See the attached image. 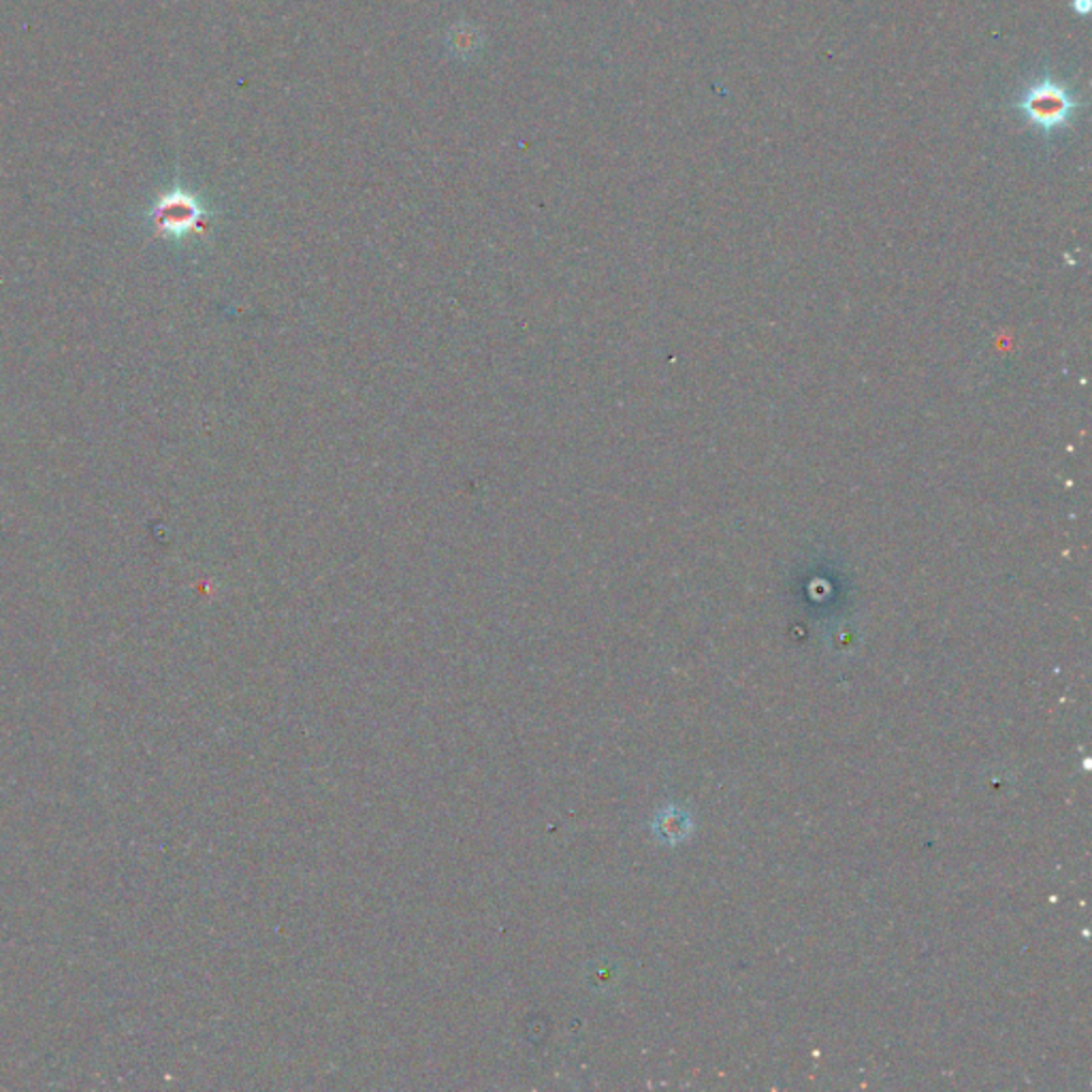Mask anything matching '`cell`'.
Instances as JSON below:
<instances>
[{"instance_id": "cell-1", "label": "cell", "mask_w": 1092, "mask_h": 1092, "mask_svg": "<svg viewBox=\"0 0 1092 1092\" xmlns=\"http://www.w3.org/2000/svg\"><path fill=\"white\" fill-rule=\"evenodd\" d=\"M1014 107L1022 113L1027 124L1037 133L1050 137L1074 124L1082 109V98L1055 75L1033 79L1016 98Z\"/></svg>"}, {"instance_id": "cell-2", "label": "cell", "mask_w": 1092, "mask_h": 1092, "mask_svg": "<svg viewBox=\"0 0 1092 1092\" xmlns=\"http://www.w3.org/2000/svg\"><path fill=\"white\" fill-rule=\"evenodd\" d=\"M206 218V210L195 195L173 188L165 193L150 210V221L156 233L165 238H184L199 229Z\"/></svg>"}, {"instance_id": "cell-3", "label": "cell", "mask_w": 1092, "mask_h": 1092, "mask_svg": "<svg viewBox=\"0 0 1092 1092\" xmlns=\"http://www.w3.org/2000/svg\"><path fill=\"white\" fill-rule=\"evenodd\" d=\"M1091 0H1074V2H1072V9H1074L1078 15L1087 17V15L1091 13Z\"/></svg>"}]
</instances>
